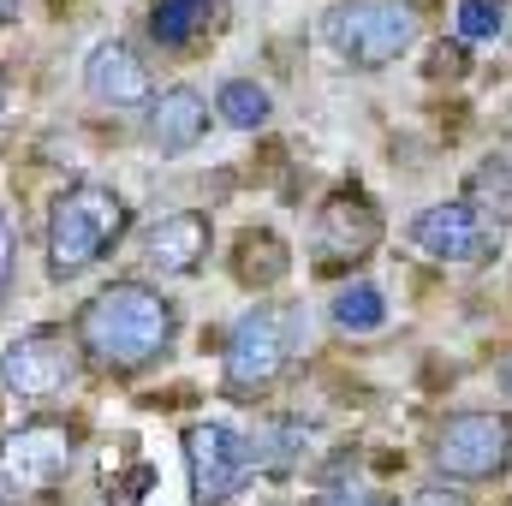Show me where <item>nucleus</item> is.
<instances>
[{
	"label": "nucleus",
	"instance_id": "1",
	"mask_svg": "<svg viewBox=\"0 0 512 506\" xmlns=\"http://www.w3.org/2000/svg\"><path fill=\"white\" fill-rule=\"evenodd\" d=\"M179 304L149 286V280H114L102 292H90L72 316V334H78V352L96 376L131 381L143 370H155L173 346H179Z\"/></svg>",
	"mask_w": 512,
	"mask_h": 506
},
{
	"label": "nucleus",
	"instance_id": "2",
	"mask_svg": "<svg viewBox=\"0 0 512 506\" xmlns=\"http://www.w3.org/2000/svg\"><path fill=\"white\" fill-rule=\"evenodd\" d=\"M131 233V203L102 185V179H84V185H66L48 209V227H42V256H48V280H78L90 274L102 256H114Z\"/></svg>",
	"mask_w": 512,
	"mask_h": 506
},
{
	"label": "nucleus",
	"instance_id": "3",
	"mask_svg": "<svg viewBox=\"0 0 512 506\" xmlns=\"http://www.w3.org/2000/svg\"><path fill=\"white\" fill-rule=\"evenodd\" d=\"M304 340H310L304 304H251L227 328V346H221V393L239 399V405L274 393L280 381L292 376Z\"/></svg>",
	"mask_w": 512,
	"mask_h": 506
},
{
	"label": "nucleus",
	"instance_id": "4",
	"mask_svg": "<svg viewBox=\"0 0 512 506\" xmlns=\"http://www.w3.org/2000/svg\"><path fill=\"white\" fill-rule=\"evenodd\" d=\"M84 429L66 417H24L0 435V501H54L78 471Z\"/></svg>",
	"mask_w": 512,
	"mask_h": 506
},
{
	"label": "nucleus",
	"instance_id": "5",
	"mask_svg": "<svg viewBox=\"0 0 512 506\" xmlns=\"http://www.w3.org/2000/svg\"><path fill=\"white\" fill-rule=\"evenodd\" d=\"M417 36H423V18L411 0H334L322 12V42L352 72H382L405 60Z\"/></svg>",
	"mask_w": 512,
	"mask_h": 506
},
{
	"label": "nucleus",
	"instance_id": "6",
	"mask_svg": "<svg viewBox=\"0 0 512 506\" xmlns=\"http://www.w3.org/2000/svg\"><path fill=\"white\" fill-rule=\"evenodd\" d=\"M84 352L72 328H24L0 346V393L24 405H54L84 376Z\"/></svg>",
	"mask_w": 512,
	"mask_h": 506
},
{
	"label": "nucleus",
	"instance_id": "7",
	"mask_svg": "<svg viewBox=\"0 0 512 506\" xmlns=\"http://www.w3.org/2000/svg\"><path fill=\"white\" fill-rule=\"evenodd\" d=\"M429 465L447 483H501L512 471V417L507 411H453L429 441Z\"/></svg>",
	"mask_w": 512,
	"mask_h": 506
},
{
	"label": "nucleus",
	"instance_id": "8",
	"mask_svg": "<svg viewBox=\"0 0 512 506\" xmlns=\"http://www.w3.org/2000/svg\"><path fill=\"white\" fill-rule=\"evenodd\" d=\"M179 447H185V477H191V501L197 506H227L256 477L251 435L233 429V423H221V417L185 423Z\"/></svg>",
	"mask_w": 512,
	"mask_h": 506
},
{
	"label": "nucleus",
	"instance_id": "9",
	"mask_svg": "<svg viewBox=\"0 0 512 506\" xmlns=\"http://www.w3.org/2000/svg\"><path fill=\"white\" fill-rule=\"evenodd\" d=\"M382 209L364 197V191H352V185H340V191H328L322 197V209H316V227H310V251H316V268H358L364 256L382 245Z\"/></svg>",
	"mask_w": 512,
	"mask_h": 506
},
{
	"label": "nucleus",
	"instance_id": "10",
	"mask_svg": "<svg viewBox=\"0 0 512 506\" xmlns=\"http://www.w3.org/2000/svg\"><path fill=\"white\" fill-rule=\"evenodd\" d=\"M405 239L429 262H447V268H477V262H489V256L501 251V227H489L465 197L459 203H429L405 227Z\"/></svg>",
	"mask_w": 512,
	"mask_h": 506
},
{
	"label": "nucleus",
	"instance_id": "11",
	"mask_svg": "<svg viewBox=\"0 0 512 506\" xmlns=\"http://www.w3.org/2000/svg\"><path fill=\"white\" fill-rule=\"evenodd\" d=\"M137 251L155 274L191 280V274H203V262L215 251V227H209L203 209H173V215H161V221H149L137 233Z\"/></svg>",
	"mask_w": 512,
	"mask_h": 506
},
{
	"label": "nucleus",
	"instance_id": "12",
	"mask_svg": "<svg viewBox=\"0 0 512 506\" xmlns=\"http://www.w3.org/2000/svg\"><path fill=\"white\" fill-rule=\"evenodd\" d=\"M84 90H90V102H102L114 114H131V108H149L155 78H149V66H143V54L131 42L108 36V42H96L84 54Z\"/></svg>",
	"mask_w": 512,
	"mask_h": 506
},
{
	"label": "nucleus",
	"instance_id": "13",
	"mask_svg": "<svg viewBox=\"0 0 512 506\" xmlns=\"http://www.w3.org/2000/svg\"><path fill=\"white\" fill-rule=\"evenodd\" d=\"M209 102H203V90H191V84H167V90H155L149 96V108H143V131H149V143L161 149V155H191L203 137H209Z\"/></svg>",
	"mask_w": 512,
	"mask_h": 506
},
{
	"label": "nucleus",
	"instance_id": "14",
	"mask_svg": "<svg viewBox=\"0 0 512 506\" xmlns=\"http://www.w3.org/2000/svg\"><path fill=\"white\" fill-rule=\"evenodd\" d=\"M215 12H221V0H149L143 30L161 54H191L215 30Z\"/></svg>",
	"mask_w": 512,
	"mask_h": 506
},
{
	"label": "nucleus",
	"instance_id": "15",
	"mask_svg": "<svg viewBox=\"0 0 512 506\" xmlns=\"http://www.w3.org/2000/svg\"><path fill=\"white\" fill-rule=\"evenodd\" d=\"M286 274H292V251H286L280 233H268V227L239 233V245H233V280H239V286L268 292V286H280Z\"/></svg>",
	"mask_w": 512,
	"mask_h": 506
},
{
	"label": "nucleus",
	"instance_id": "16",
	"mask_svg": "<svg viewBox=\"0 0 512 506\" xmlns=\"http://www.w3.org/2000/svg\"><path fill=\"white\" fill-rule=\"evenodd\" d=\"M328 316H334V328L340 334H352V340H364V334H382L387 322H393V310H387L382 286L376 280H346V286H334V298H328Z\"/></svg>",
	"mask_w": 512,
	"mask_h": 506
},
{
	"label": "nucleus",
	"instance_id": "17",
	"mask_svg": "<svg viewBox=\"0 0 512 506\" xmlns=\"http://www.w3.org/2000/svg\"><path fill=\"white\" fill-rule=\"evenodd\" d=\"M465 203H471L489 227H512V155L489 149V155L471 167V179H465Z\"/></svg>",
	"mask_w": 512,
	"mask_h": 506
},
{
	"label": "nucleus",
	"instance_id": "18",
	"mask_svg": "<svg viewBox=\"0 0 512 506\" xmlns=\"http://www.w3.org/2000/svg\"><path fill=\"white\" fill-rule=\"evenodd\" d=\"M304 423H292V417H268V423H256L251 429V465L256 471H268V477H286V471H298L304 465Z\"/></svg>",
	"mask_w": 512,
	"mask_h": 506
},
{
	"label": "nucleus",
	"instance_id": "19",
	"mask_svg": "<svg viewBox=\"0 0 512 506\" xmlns=\"http://www.w3.org/2000/svg\"><path fill=\"white\" fill-rule=\"evenodd\" d=\"M215 120L233 131H262L274 120V96L256 84V78H227L221 90H215Z\"/></svg>",
	"mask_w": 512,
	"mask_h": 506
},
{
	"label": "nucleus",
	"instance_id": "20",
	"mask_svg": "<svg viewBox=\"0 0 512 506\" xmlns=\"http://www.w3.org/2000/svg\"><path fill=\"white\" fill-rule=\"evenodd\" d=\"M501 30H507V0H459L453 12L459 42H501Z\"/></svg>",
	"mask_w": 512,
	"mask_h": 506
},
{
	"label": "nucleus",
	"instance_id": "21",
	"mask_svg": "<svg viewBox=\"0 0 512 506\" xmlns=\"http://www.w3.org/2000/svg\"><path fill=\"white\" fill-rule=\"evenodd\" d=\"M12 268H18V227H12V215L0 209V298H6V286H12Z\"/></svg>",
	"mask_w": 512,
	"mask_h": 506
},
{
	"label": "nucleus",
	"instance_id": "22",
	"mask_svg": "<svg viewBox=\"0 0 512 506\" xmlns=\"http://www.w3.org/2000/svg\"><path fill=\"white\" fill-rule=\"evenodd\" d=\"M411 506H471V495H459V483H429V489H417V501Z\"/></svg>",
	"mask_w": 512,
	"mask_h": 506
},
{
	"label": "nucleus",
	"instance_id": "23",
	"mask_svg": "<svg viewBox=\"0 0 512 506\" xmlns=\"http://www.w3.org/2000/svg\"><path fill=\"white\" fill-rule=\"evenodd\" d=\"M310 506H393L382 495H352V489H334V495H316Z\"/></svg>",
	"mask_w": 512,
	"mask_h": 506
},
{
	"label": "nucleus",
	"instance_id": "24",
	"mask_svg": "<svg viewBox=\"0 0 512 506\" xmlns=\"http://www.w3.org/2000/svg\"><path fill=\"white\" fill-rule=\"evenodd\" d=\"M501 387H507V399H512V352L501 358Z\"/></svg>",
	"mask_w": 512,
	"mask_h": 506
},
{
	"label": "nucleus",
	"instance_id": "25",
	"mask_svg": "<svg viewBox=\"0 0 512 506\" xmlns=\"http://www.w3.org/2000/svg\"><path fill=\"white\" fill-rule=\"evenodd\" d=\"M18 18V0H0V24H12Z\"/></svg>",
	"mask_w": 512,
	"mask_h": 506
},
{
	"label": "nucleus",
	"instance_id": "26",
	"mask_svg": "<svg viewBox=\"0 0 512 506\" xmlns=\"http://www.w3.org/2000/svg\"><path fill=\"white\" fill-rule=\"evenodd\" d=\"M507 506H512V501H507Z\"/></svg>",
	"mask_w": 512,
	"mask_h": 506
}]
</instances>
